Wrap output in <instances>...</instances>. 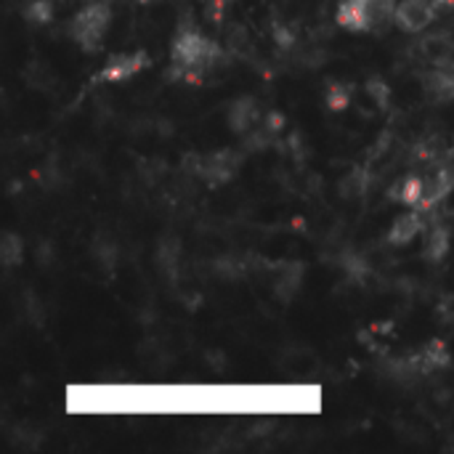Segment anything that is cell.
<instances>
[{
  "label": "cell",
  "mask_w": 454,
  "mask_h": 454,
  "mask_svg": "<svg viewBox=\"0 0 454 454\" xmlns=\"http://www.w3.org/2000/svg\"><path fill=\"white\" fill-rule=\"evenodd\" d=\"M221 56L223 51L215 40H210L200 29H181L170 45L173 77L186 82H202L205 74L221 61Z\"/></svg>",
  "instance_id": "6da1fadb"
},
{
  "label": "cell",
  "mask_w": 454,
  "mask_h": 454,
  "mask_svg": "<svg viewBox=\"0 0 454 454\" xmlns=\"http://www.w3.org/2000/svg\"><path fill=\"white\" fill-rule=\"evenodd\" d=\"M112 24V8L106 0H88L72 19L69 24V35L72 40L85 51V53H96L109 32Z\"/></svg>",
  "instance_id": "7a4b0ae2"
},
{
  "label": "cell",
  "mask_w": 454,
  "mask_h": 454,
  "mask_svg": "<svg viewBox=\"0 0 454 454\" xmlns=\"http://www.w3.org/2000/svg\"><path fill=\"white\" fill-rule=\"evenodd\" d=\"M436 3L434 0H399L396 5V27L402 32H423L436 21Z\"/></svg>",
  "instance_id": "3957f363"
},
{
  "label": "cell",
  "mask_w": 454,
  "mask_h": 454,
  "mask_svg": "<svg viewBox=\"0 0 454 454\" xmlns=\"http://www.w3.org/2000/svg\"><path fill=\"white\" fill-rule=\"evenodd\" d=\"M149 64H152V59L141 48L138 51H130V53H120V56L109 59L104 64V69L98 72V80L101 82H125V80L136 77L138 72H144Z\"/></svg>",
  "instance_id": "277c9868"
},
{
  "label": "cell",
  "mask_w": 454,
  "mask_h": 454,
  "mask_svg": "<svg viewBox=\"0 0 454 454\" xmlns=\"http://www.w3.org/2000/svg\"><path fill=\"white\" fill-rule=\"evenodd\" d=\"M426 231V218L423 210H410L394 218L391 229H388V245L391 247H407L412 245L420 234Z\"/></svg>",
  "instance_id": "5b68a950"
},
{
  "label": "cell",
  "mask_w": 454,
  "mask_h": 454,
  "mask_svg": "<svg viewBox=\"0 0 454 454\" xmlns=\"http://www.w3.org/2000/svg\"><path fill=\"white\" fill-rule=\"evenodd\" d=\"M338 27L354 35H370V19H367V0H340L335 11Z\"/></svg>",
  "instance_id": "8992f818"
},
{
  "label": "cell",
  "mask_w": 454,
  "mask_h": 454,
  "mask_svg": "<svg viewBox=\"0 0 454 454\" xmlns=\"http://www.w3.org/2000/svg\"><path fill=\"white\" fill-rule=\"evenodd\" d=\"M426 189H428V178H423V176H407V178H402L391 189V197H394V202H399V205H404L410 210H423Z\"/></svg>",
  "instance_id": "52a82bcc"
},
{
  "label": "cell",
  "mask_w": 454,
  "mask_h": 454,
  "mask_svg": "<svg viewBox=\"0 0 454 454\" xmlns=\"http://www.w3.org/2000/svg\"><path fill=\"white\" fill-rule=\"evenodd\" d=\"M258 120H261V106L250 96H242L229 106V128L237 133H250L258 125Z\"/></svg>",
  "instance_id": "ba28073f"
},
{
  "label": "cell",
  "mask_w": 454,
  "mask_h": 454,
  "mask_svg": "<svg viewBox=\"0 0 454 454\" xmlns=\"http://www.w3.org/2000/svg\"><path fill=\"white\" fill-rule=\"evenodd\" d=\"M234 157H239V154H231V152L210 154V157L205 160L202 178H205L207 184H213V186H221V184H226L229 178H234V173H237V165H239V160H234Z\"/></svg>",
  "instance_id": "9c48e42d"
},
{
  "label": "cell",
  "mask_w": 454,
  "mask_h": 454,
  "mask_svg": "<svg viewBox=\"0 0 454 454\" xmlns=\"http://www.w3.org/2000/svg\"><path fill=\"white\" fill-rule=\"evenodd\" d=\"M418 362V370L420 372H439V370H447L452 364V356H450V346L444 340H431L420 356L415 359Z\"/></svg>",
  "instance_id": "30bf717a"
},
{
  "label": "cell",
  "mask_w": 454,
  "mask_h": 454,
  "mask_svg": "<svg viewBox=\"0 0 454 454\" xmlns=\"http://www.w3.org/2000/svg\"><path fill=\"white\" fill-rule=\"evenodd\" d=\"M450 253V229L444 226H434L426 237V247H423V255L434 263L444 261Z\"/></svg>",
  "instance_id": "8fae6325"
},
{
  "label": "cell",
  "mask_w": 454,
  "mask_h": 454,
  "mask_svg": "<svg viewBox=\"0 0 454 454\" xmlns=\"http://www.w3.org/2000/svg\"><path fill=\"white\" fill-rule=\"evenodd\" d=\"M426 56L439 64V67H452L454 64V40L452 37H431L426 43Z\"/></svg>",
  "instance_id": "7c38bea8"
},
{
  "label": "cell",
  "mask_w": 454,
  "mask_h": 454,
  "mask_svg": "<svg viewBox=\"0 0 454 454\" xmlns=\"http://www.w3.org/2000/svg\"><path fill=\"white\" fill-rule=\"evenodd\" d=\"M24 19L29 24H48L53 19V3L51 0H29L24 5Z\"/></svg>",
  "instance_id": "4fadbf2b"
},
{
  "label": "cell",
  "mask_w": 454,
  "mask_h": 454,
  "mask_svg": "<svg viewBox=\"0 0 454 454\" xmlns=\"http://www.w3.org/2000/svg\"><path fill=\"white\" fill-rule=\"evenodd\" d=\"M325 104H327L333 112L348 109V104H351V88H348L346 82H333V85L327 88V93H325Z\"/></svg>",
  "instance_id": "5bb4252c"
},
{
  "label": "cell",
  "mask_w": 454,
  "mask_h": 454,
  "mask_svg": "<svg viewBox=\"0 0 454 454\" xmlns=\"http://www.w3.org/2000/svg\"><path fill=\"white\" fill-rule=\"evenodd\" d=\"M0 253H3L5 266H13V263H16V253H21L19 239H16L13 234H5V239H3V245H0Z\"/></svg>",
  "instance_id": "9a60e30c"
},
{
  "label": "cell",
  "mask_w": 454,
  "mask_h": 454,
  "mask_svg": "<svg viewBox=\"0 0 454 454\" xmlns=\"http://www.w3.org/2000/svg\"><path fill=\"white\" fill-rule=\"evenodd\" d=\"M375 82H378V88H375L372 98H375L380 106H386V104H388V93H391V90H388V85H386V82H380V80H375Z\"/></svg>",
  "instance_id": "2e32d148"
},
{
  "label": "cell",
  "mask_w": 454,
  "mask_h": 454,
  "mask_svg": "<svg viewBox=\"0 0 454 454\" xmlns=\"http://www.w3.org/2000/svg\"><path fill=\"white\" fill-rule=\"evenodd\" d=\"M434 3H436L439 8H452L454 5V0H434Z\"/></svg>",
  "instance_id": "e0dca14e"
},
{
  "label": "cell",
  "mask_w": 454,
  "mask_h": 454,
  "mask_svg": "<svg viewBox=\"0 0 454 454\" xmlns=\"http://www.w3.org/2000/svg\"><path fill=\"white\" fill-rule=\"evenodd\" d=\"M210 5H215V8H223V5H229L231 0H207Z\"/></svg>",
  "instance_id": "ac0fdd59"
},
{
  "label": "cell",
  "mask_w": 454,
  "mask_h": 454,
  "mask_svg": "<svg viewBox=\"0 0 454 454\" xmlns=\"http://www.w3.org/2000/svg\"><path fill=\"white\" fill-rule=\"evenodd\" d=\"M136 3H144V5H146V3H152V0H136Z\"/></svg>",
  "instance_id": "d6986e66"
},
{
  "label": "cell",
  "mask_w": 454,
  "mask_h": 454,
  "mask_svg": "<svg viewBox=\"0 0 454 454\" xmlns=\"http://www.w3.org/2000/svg\"><path fill=\"white\" fill-rule=\"evenodd\" d=\"M82 3H88V0H82Z\"/></svg>",
  "instance_id": "ffe728a7"
}]
</instances>
